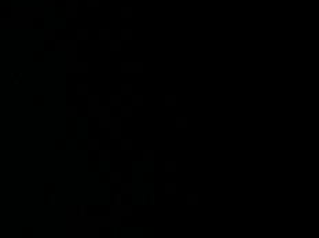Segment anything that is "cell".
<instances>
[{"label": "cell", "mask_w": 319, "mask_h": 238, "mask_svg": "<svg viewBox=\"0 0 319 238\" xmlns=\"http://www.w3.org/2000/svg\"><path fill=\"white\" fill-rule=\"evenodd\" d=\"M122 39H131V30H122Z\"/></svg>", "instance_id": "2e32d148"}, {"label": "cell", "mask_w": 319, "mask_h": 238, "mask_svg": "<svg viewBox=\"0 0 319 238\" xmlns=\"http://www.w3.org/2000/svg\"><path fill=\"white\" fill-rule=\"evenodd\" d=\"M143 160L144 161H153L154 160V151L153 150H144L143 151Z\"/></svg>", "instance_id": "8fae6325"}, {"label": "cell", "mask_w": 319, "mask_h": 238, "mask_svg": "<svg viewBox=\"0 0 319 238\" xmlns=\"http://www.w3.org/2000/svg\"><path fill=\"white\" fill-rule=\"evenodd\" d=\"M165 105L166 106H175L177 103V98L176 95H165Z\"/></svg>", "instance_id": "5b68a950"}, {"label": "cell", "mask_w": 319, "mask_h": 238, "mask_svg": "<svg viewBox=\"0 0 319 238\" xmlns=\"http://www.w3.org/2000/svg\"><path fill=\"white\" fill-rule=\"evenodd\" d=\"M116 203H117V204L121 203V197H120V196H116Z\"/></svg>", "instance_id": "ac0fdd59"}, {"label": "cell", "mask_w": 319, "mask_h": 238, "mask_svg": "<svg viewBox=\"0 0 319 238\" xmlns=\"http://www.w3.org/2000/svg\"><path fill=\"white\" fill-rule=\"evenodd\" d=\"M133 87L131 84H122L121 85V94L122 95H131Z\"/></svg>", "instance_id": "9c48e42d"}, {"label": "cell", "mask_w": 319, "mask_h": 238, "mask_svg": "<svg viewBox=\"0 0 319 238\" xmlns=\"http://www.w3.org/2000/svg\"><path fill=\"white\" fill-rule=\"evenodd\" d=\"M121 192H122V194H131L132 193V185L131 183H122Z\"/></svg>", "instance_id": "7c38bea8"}, {"label": "cell", "mask_w": 319, "mask_h": 238, "mask_svg": "<svg viewBox=\"0 0 319 238\" xmlns=\"http://www.w3.org/2000/svg\"><path fill=\"white\" fill-rule=\"evenodd\" d=\"M165 171L166 172H176L177 169V164L175 161H165Z\"/></svg>", "instance_id": "277c9868"}, {"label": "cell", "mask_w": 319, "mask_h": 238, "mask_svg": "<svg viewBox=\"0 0 319 238\" xmlns=\"http://www.w3.org/2000/svg\"><path fill=\"white\" fill-rule=\"evenodd\" d=\"M175 122H176V127L177 128H186L187 125H188V120H187V117H176V120H175Z\"/></svg>", "instance_id": "7a4b0ae2"}, {"label": "cell", "mask_w": 319, "mask_h": 238, "mask_svg": "<svg viewBox=\"0 0 319 238\" xmlns=\"http://www.w3.org/2000/svg\"><path fill=\"white\" fill-rule=\"evenodd\" d=\"M187 204L188 205H197L199 203V197L197 194H187Z\"/></svg>", "instance_id": "52a82bcc"}, {"label": "cell", "mask_w": 319, "mask_h": 238, "mask_svg": "<svg viewBox=\"0 0 319 238\" xmlns=\"http://www.w3.org/2000/svg\"><path fill=\"white\" fill-rule=\"evenodd\" d=\"M120 48H121L120 41H111V50H120Z\"/></svg>", "instance_id": "9a60e30c"}, {"label": "cell", "mask_w": 319, "mask_h": 238, "mask_svg": "<svg viewBox=\"0 0 319 238\" xmlns=\"http://www.w3.org/2000/svg\"><path fill=\"white\" fill-rule=\"evenodd\" d=\"M109 154H110L109 151H100V156H102V158L105 157L106 160H109Z\"/></svg>", "instance_id": "e0dca14e"}, {"label": "cell", "mask_w": 319, "mask_h": 238, "mask_svg": "<svg viewBox=\"0 0 319 238\" xmlns=\"http://www.w3.org/2000/svg\"><path fill=\"white\" fill-rule=\"evenodd\" d=\"M143 95H132V105L133 106H142L144 103Z\"/></svg>", "instance_id": "ba28073f"}, {"label": "cell", "mask_w": 319, "mask_h": 238, "mask_svg": "<svg viewBox=\"0 0 319 238\" xmlns=\"http://www.w3.org/2000/svg\"><path fill=\"white\" fill-rule=\"evenodd\" d=\"M110 105H113V106L121 105V96L120 95H111L110 96Z\"/></svg>", "instance_id": "5bb4252c"}, {"label": "cell", "mask_w": 319, "mask_h": 238, "mask_svg": "<svg viewBox=\"0 0 319 238\" xmlns=\"http://www.w3.org/2000/svg\"><path fill=\"white\" fill-rule=\"evenodd\" d=\"M164 189H165V193H166V194H175V193L177 192L176 183H165Z\"/></svg>", "instance_id": "3957f363"}, {"label": "cell", "mask_w": 319, "mask_h": 238, "mask_svg": "<svg viewBox=\"0 0 319 238\" xmlns=\"http://www.w3.org/2000/svg\"><path fill=\"white\" fill-rule=\"evenodd\" d=\"M121 72L122 73H142L143 63L142 62H122Z\"/></svg>", "instance_id": "6da1fadb"}, {"label": "cell", "mask_w": 319, "mask_h": 238, "mask_svg": "<svg viewBox=\"0 0 319 238\" xmlns=\"http://www.w3.org/2000/svg\"><path fill=\"white\" fill-rule=\"evenodd\" d=\"M132 147H133L132 139H122L121 140V149L122 150H132Z\"/></svg>", "instance_id": "8992f818"}, {"label": "cell", "mask_w": 319, "mask_h": 238, "mask_svg": "<svg viewBox=\"0 0 319 238\" xmlns=\"http://www.w3.org/2000/svg\"><path fill=\"white\" fill-rule=\"evenodd\" d=\"M121 116L122 117H131L132 116V107L131 106H122L121 107Z\"/></svg>", "instance_id": "30bf717a"}, {"label": "cell", "mask_w": 319, "mask_h": 238, "mask_svg": "<svg viewBox=\"0 0 319 238\" xmlns=\"http://www.w3.org/2000/svg\"><path fill=\"white\" fill-rule=\"evenodd\" d=\"M110 182L111 183L121 182V174H120V172H111L110 174Z\"/></svg>", "instance_id": "4fadbf2b"}]
</instances>
